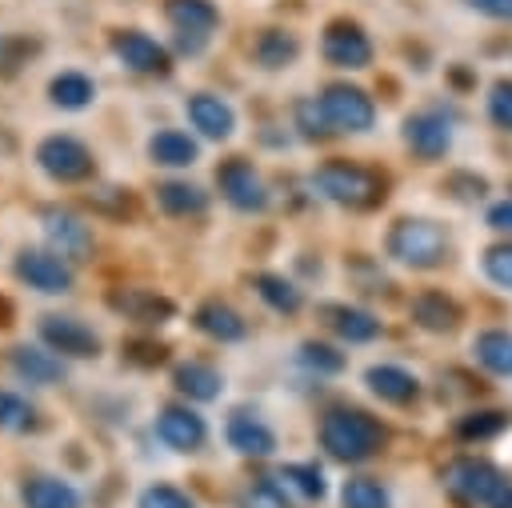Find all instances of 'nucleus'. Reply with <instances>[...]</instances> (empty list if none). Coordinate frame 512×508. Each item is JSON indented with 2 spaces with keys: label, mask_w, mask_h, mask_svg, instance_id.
<instances>
[{
  "label": "nucleus",
  "mask_w": 512,
  "mask_h": 508,
  "mask_svg": "<svg viewBox=\"0 0 512 508\" xmlns=\"http://www.w3.org/2000/svg\"><path fill=\"white\" fill-rule=\"evenodd\" d=\"M384 436H388L384 424L364 408H328L320 420V448L344 464H360L376 456L384 448Z\"/></svg>",
  "instance_id": "f257e3e1"
},
{
  "label": "nucleus",
  "mask_w": 512,
  "mask_h": 508,
  "mask_svg": "<svg viewBox=\"0 0 512 508\" xmlns=\"http://www.w3.org/2000/svg\"><path fill=\"white\" fill-rule=\"evenodd\" d=\"M316 188L340 204V208H376L384 200V176L364 168V164H352V160H328L316 168Z\"/></svg>",
  "instance_id": "f03ea898"
},
{
  "label": "nucleus",
  "mask_w": 512,
  "mask_h": 508,
  "mask_svg": "<svg viewBox=\"0 0 512 508\" xmlns=\"http://www.w3.org/2000/svg\"><path fill=\"white\" fill-rule=\"evenodd\" d=\"M388 256L408 268H436L448 260V236L440 224L420 216H400L388 228Z\"/></svg>",
  "instance_id": "7ed1b4c3"
},
{
  "label": "nucleus",
  "mask_w": 512,
  "mask_h": 508,
  "mask_svg": "<svg viewBox=\"0 0 512 508\" xmlns=\"http://www.w3.org/2000/svg\"><path fill=\"white\" fill-rule=\"evenodd\" d=\"M36 164L56 184H84L96 172V160H92L88 144L76 140V136H64V132L60 136H44L36 144Z\"/></svg>",
  "instance_id": "20e7f679"
},
{
  "label": "nucleus",
  "mask_w": 512,
  "mask_h": 508,
  "mask_svg": "<svg viewBox=\"0 0 512 508\" xmlns=\"http://www.w3.org/2000/svg\"><path fill=\"white\" fill-rule=\"evenodd\" d=\"M444 484H448V492L456 500H464V504H488V508L508 488V480L488 460H456V464H448Z\"/></svg>",
  "instance_id": "39448f33"
},
{
  "label": "nucleus",
  "mask_w": 512,
  "mask_h": 508,
  "mask_svg": "<svg viewBox=\"0 0 512 508\" xmlns=\"http://www.w3.org/2000/svg\"><path fill=\"white\" fill-rule=\"evenodd\" d=\"M320 104H324V112H328L336 132H368L372 120H376L372 96L364 88H356V84H328Z\"/></svg>",
  "instance_id": "423d86ee"
},
{
  "label": "nucleus",
  "mask_w": 512,
  "mask_h": 508,
  "mask_svg": "<svg viewBox=\"0 0 512 508\" xmlns=\"http://www.w3.org/2000/svg\"><path fill=\"white\" fill-rule=\"evenodd\" d=\"M12 268H16V276H20L28 288H36V292H44V296H60V292L72 288V264H68L64 256H56V252L24 248Z\"/></svg>",
  "instance_id": "0eeeda50"
},
{
  "label": "nucleus",
  "mask_w": 512,
  "mask_h": 508,
  "mask_svg": "<svg viewBox=\"0 0 512 508\" xmlns=\"http://www.w3.org/2000/svg\"><path fill=\"white\" fill-rule=\"evenodd\" d=\"M216 184L224 192V200L240 212H264L268 208V192L260 184V176L252 172V164L244 156H228L220 168H216Z\"/></svg>",
  "instance_id": "6e6552de"
},
{
  "label": "nucleus",
  "mask_w": 512,
  "mask_h": 508,
  "mask_svg": "<svg viewBox=\"0 0 512 508\" xmlns=\"http://www.w3.org/2000/svg\"><path fill=\"white\" fill-rule=\"evenodd\" d=\"M40 220H44V236H48V244H52L56 256H64V260H88L92 256V228L76 212H68V208H44Z\"/></svg>",
  "instance_id": "1a4fd4ad"
},
{
  "label": "nucleus",
  "mask_w": 512,
  "mask_h": 508,
  "mask_svg": "<svg viewBox=\"0 0 512 508\" xmlns=\"http://www.w3.org/2000/svg\"><path fill=\"white\" fill-rule=\"evenodd\" d=\"M324 60L336 68H368L372 64V40L364 36V28L356 20H332L324 28Z\"/></svg>",
  "instance_id": "9d476101"
},
{
  "label": "nucleus",
  "mask_w": 512,
  "mask_h": 508,
  "mask_svg": "<svg viewBox=\"0 0 512 508\" xmlns=\"http://www.w3.org/2000/svg\"><path fill=\"white\" fill-rule=\"evenodd\" d=\"M40 340H44V348H52L60 356H72V360L100 356V336L88 324L72 320V316H44L40 320Z\"/></svg>",
  "instance_id": "9b49d317"
},
{
  "label": "nucleus",
  "mask_w": 512,
  "mask_h": 508,
  "mask_svg": "<svg viewBox=\"0 0 512 508\" xmlns=\"http://www.w3.org/2000/svg\"><path fill=\"white\" fill-rule=\"evenodd\" d=\"M112 52H116V60H120L124 68H132V72H140V76H168V72H172L168 52H164L152 36H144V32H136V28L112 32Z\"/></svg>",
  "instance_id": "f8f14e48"
},
{
  "label": "nucleus",
  "mask_w": 512,
  "mask_h": 508,
  "mask_svg": "<svg viewBox=\"0 0 512 508\" xmlns=\"http://www.w3.org/2000/svg\"><path fill=\"white\" fill-rule=\"evenodd\" d=\"M104 300H108V308L116 316H124L132 324H148V328L152 324H168L176 316V304L168 296L152 292V288H112Z\"/></svg>",
  "instance_id": "ddd939ff"
},
{
  "label": "nucleus",
  "mask_w": 512,
  "mask_h": 508,
  "mask_svg": "<svg viewBox=\"0 0 512 508\" xmlns=\"http://www.w3.org/2000/svg\"><path fill=\"white\" fill-rule=\"evenodd\" d=\"M156 436H160L168 448H176V452H196V448L208 440V424H204V416H196L192 408L168 404V408L156 416Z\"/></svg>",
  "instance_id": "4468645a"
},
{
  "label": "nucleus",
  "mask_w": 512,
  "mask_h": 508,
  "mask_svg": "<svg viewBox=\"0 0 512 508\" xmlns=\"http://www.w3.org/2000/svg\"><path fill=\"white\" fill-rule=\"evenodd\" d=\"M404 140L420 160H436L448 152L452 132H448V120L440 112H416L404 120Z\"/></svg>",
  "instance_id": "2eb2a0df"
},
{
  "label": "nucleus",
  "mask_w": 512,
  "mask_h": 508,
  "mask_svg": "<svg viewBox=\"0 0 512 508\" xmlns=\"http://www.w3.org/2000/svg\"><path fill=\"white\" fill-rule=\"evenodd\" d=\"M188 120H192V128H200L208 140H224V136H232V128H236L232 104H224V100L212 96V92L188 96Z\"/></svg>",
  "instance_id": "dca6fc26"
},
{
  "label": "nucleus",
  "mask_w": 512,
  "mask_h": 508,
  "mask_svg": "<svg viewBox=\"0 0 512 508\" xmlns=\"http://www.w3.org/2000/svg\"><path fill=\"white\" fill-rule=\"evenodd\" d=\"M192 324H196L204 336L220 340V344H232V340H244V336H248L244 316H240L232 304H224V300H204V304L192 312Z\"/></svg>",
  "instance_id": "f3484780"
},
{
  "label": "nucleus",
  "mask_w": 512,
  "mask_h": 508,
  "mask_svg": "<svg viewBox=\"0 0 512 508\" xmlns=\"http://www.w3.org/2000/svg\"><path fill=\"white\" fill-rule=\"evenodd\" d=\"M320 316H324V324H328L340 340H348V344H368V340L380 336V320H376L372 312H364V308H352V304H324Z\"/></svg>",
  "instance_id": "a211bd4d"
},
{
  "label": "nucleus",
  "mask_w": 512,
  "mask_h": 508,
  "mask_svg": "<svg viewBox=\"0 0 512 508\" xmlns=\"http://www.w3.org/2000/svg\"><path fill=\"white\" fill-rule=\"evenodd\" d=\"M8 360H12L16 376L28 380V384H60V380H64V364H60V356H56L52 348L20 344V348H12Z\"/></svg>",
  "instance_id": "6ab92c4d"
},
{
  "label": "nucleus",
  "mask_w": 512,
  "mask_h": 508,
  "mask_svg": "<svg viewBox=\"0 0 512 508\" xmlns=\"http://www.w3.org/2000/svg\"><path fill=\"white\" fill-rule=\"evenodd\" d=\"M224 436H228V444H232L240 456H268V452L276 448L272 428H268L264 420L248 416V412H232V420H228Z\"/></svg>",
  "instance_id": "aec40b11"
},
{
  "label": "nucleus",
  "mask_w": 512,
  "mask_h": 508,
  "mask_svg": "<svg viewBox=\"0 0 512 508\" xmlns=\"http://www.w3.org/2000/svg\"><path fill=\"white\" fill-rule=\"evenodd\" d=\"M20 500L24 508H80V492L60 476H28Z\"/></svg>",
  "instance_id": "412c9836"
},
{
  "label": "nucleus",
  "mask_w": 512,
  "mask_h": 508,
  "mask_svg": "<svg viewBox=\"0 0 512 508\" xmlns=\"http://www.w3.org/2000/svg\"><path fill=\"white\" fill-rule=\"evenodd\" d=\"M364 380H368V388H372L380 400H388V404H408V400H416V392H420L416 376L404 372V368H396V364H372V368L364 372Z\"/></svg>",
  "instance_id": "4be33fe9"
},
{
  "label": "nucleus",
  "mask_w": 512,
  "mask_h": 508,
  "mask_svg": "<svg viewBox=\"0 0 512 508\" xmlns=\"http://www.w3.org/2000/svg\"><path fill=\"white\" fill-rule=\"evenodd\" d=\"M164 16L172 20L176 32H192V36H212V28L220 24L212 0H164Z\"/></svg>",
  "instance_id": "5701e85b"
},
{
  "label": "nucleus",
  "mask_w": 512,
  "mask_h": 508,
  "mask_svg": "<svg viewBox=\"0 0 512 508\" xmlns=\"http://www.w3.org/2000/svg\"><path fill=\"white\" fill-rule=\"evenodd\" d=\"M172 384H176V392H184L188 400H216L220 388H224L220 372H216L212 364H204V360L176 364V368H172Z\"/></svg>",
  "instance_id": "b1692460"
},
{
  "label": "nucleus",
  "mask_w": 512,
  "mask_h": 508,
  "mask_svg": "<svg viewBox=\"0 0 512 508\" xmlns=\"http://www.w3.org/2000/svg\"><path fill=\"white\" fill-rule=\"evenodd\" d=\"M412 320L424 328V332H452L460 324V308L456 300H448L444 292H420L412 300Z\"/></svg>",
  "instance_id": "393cba45"
},
{
  "label": "nucleus",
  "mask_w": 512,
  "mask_h": 508,
  "mask_svg": "<svg viewBox=\"0 0 512 508\" xmlns=\"http://www.w3.org/2000/svg\"><path fill=\"white\" fill-rule=\"evenodd\" d=\"M252 56H256L260 68L276 72V68H288L300 56V40L292 32H284V28H264L256 36V44H252Z\"/></svg>",
  "instance_id": "a878e982"
},
{
  "label": "nucleus",
  "mask_w": 512,
  "mask_h": 508,
  "mask_svg": "<svg viewBox=\"0 0 512 508\" xmlns=\"http://www.w3.org/2000/svg\"><path fill=\"white\" fill-rule=\"evenodd\" d=\"M148 156H152L156 164H164V168H188V164H196L200 148H196V140H192L188 132L164 128V132H156V136L148 140Z\"/></svg>",
  "instance_id": "bb28decb"
},
{
  "label": "nucleus",
  "mask_w": 512,
  "mask_h": 508,
  "mask_svg": "<svg viewBox=\"0 0 512 508\" xmlns=\"http://www.w3.org/2000/svg\"><path fill=\"white\" fill-rule=\"evenodd\" d=\"M156 204L168 216H200L208 208V192L188 180H164V184H156Z\"/></svg>",
  "instance_id": "cd10ccee"
},
{
  "label": "nucleus",
  "mask_w": 512,
  "mask_h": 508,
  "mask_svg": "<svg viewBox=\"0 0 512 508\" xmlns=\"http://www.w3.org/2000/svg\"><path fill=\"white\" fill-rule=\"evenodd\" d=\"M252 288L260 292V300H264L272 312H284V316L300 312V304H304L300 288H296L292 280L276 276V272H256V276H252Z\"/></svg>",
  "instance_id": "c85d7f7f"
},
{
  "label": "nucleus",
  "mask_w": 512,
  "mask_h": 508,
  "mask_svg": "<svg viewBox=\"0 0 512 508\" xmlns=\"http://www.w3.org/2000/svg\"><path fill=\"white\" fill-rule=\"evenodd\" d=\"M476 360L496 372V376H512V336L500 328H488L476 336Z\"/></svg>",
  "instance_id": "c756f323"
},
{
  "label": "nucleus",
  "mask_w": 512,
  "mask_h": 508,
  "mask_svg": "<svg viewBox=\"0 0 512 508\" xmlns=\"http://www.w3.org/2000/svg\"><path fill=\"white\" fill-rule=\"evenodd\" d=\"M48 96H52V104H56V108H72V112H76V108L92 104L96 88H92V80H88L84 72H60V76H52Z\"/></svg>",
  "instance_id": "7c9ffc66"
},
{
  "label": "nucleus",
  "mask_w": 512,
  "mask_h": 508,
  "mask_svg": "<svg viewBox=\"0 0 512 508\" xmlns=\"http://www.w3.org/2000/svg\"><path fill=\"white\" fill-rule=\"evenodd\" d=\"M0 428L4 432H36L40 428V412L24 396L0 388Z\"/></svg>",
  "instance_id": "2f4dec72"
},
{
  "label": "nucleus",
  "mask_w": 512,
  "mask_h": 508,
  "mask_svg": "<svg viewBox=\"0 0 512 508\" xmlns=\"http://www.w3.org/2000/svg\"><path fill=\"white\" fill-rule=\"evenodd\" d=\"M88 208L124 220V216H136L140 212V200H136L132 188H96V192H88Z\"/></svg>",
  "instance_id": "473e14b6"
},
{
  "label": "nucleus",
  "mask_w": 512,
  "mask_h": 508,
  "mask_svg": "<svg viewBox=\"0 0 512 508\" xmlns=\"http://www.w3.org/2000/svg\"><path fill=\"white\" fill-rule=\"evenodd\" d=\"M340 504L344 508H388V492L372 476H352L340 488Z\"/></svg>",
  "instance_id": "72a5a7b5"
},
{
  "label": "nucleus",
  "mask_w": 512,
  "mask_h": 508,
  "mask_svg": "<svg viewBox=\"0 0 512 508\" xmlns=\"http://www.w3.org/2000/svg\"><path fill=\"white\" fill-rule=\"evenodd\" d=\"M296 128L304 140H328L336 132L320 100H296Z\"/></svg>",
  "instance_id": "f704fd0d"
},
{
  "label": "nucleus",
  "mask_w": 512,
  "mask_h": 508,
  "mask_svg": "<svg viewBox=\"0 0 512 508\" xmlns=\"http://www.w3.org/2000/svg\"><path fill=\"white\" fill-rule=\"evenodd\" d=\"M504 428H508V416L504 412H468V416H460L456 436L460 440H492Z\"/></svg>",
  "instance_id": "c9c22d12"
},
{
  "label": "nucleus",
  "mask_w": 512,
  "mask_h": 508,
  "mask_svg": "<svg viewBox=\"0 0 512 508\" xmlns=\"http://www.w3.org/2000/svg\"><path fill=\"white\" fill-rule=\"evenodd\" d=\"M280 480H288L304 500H320L324 496V472L316 464H284Z\"/></svg>",
  "instance_id": "e433bc0d"
},
{
  "label": "nucleus",
  "mask_w": 512,
  "mask_h": 508,
  "mask_svg": "<svg viewBox=\"0 0 512 508\" xmlns=\"http://www.w3.org/2000/svg\"><path fill=\"white\" fill-rule=\"evenodd\" d=\"M300 364L312 368V372H340L344 368V352H336L332 344H320V340H304L300 344Z\"/></svg>",
  "instance_id": "4c0bfd02"
},
{
  "label": "nucleus",
  "mask_w": 512,
  "mask_h": 508,
  "mask_svg": "<svg viewBox=\"0 0 512 508\" xmlns=\"http://www.w3.org/2000/svg\"><path fill=\"white\" fill-rule=\"evenodd\" d=\"M240 508H288V500L272 480H252L240 492Z\"/></svg>",
  "instance_id": "58836bf2"
},
{
  "label": "nucleus",
  "mask_w": 512,
  "mask_h": 508,
  "mask_svg": "<svg viewBox=\"0 0 512 508\" xmlns=\"http://www.w3.org/2000/svg\"><path fill=\"white\" fill-rule=\"evenodd\" d=\"M136 508H196V504H192L180 488H172V484H148V488L140 492Z\"/></svg>",
  "instance_id": "ea45409f"
},
{
  "label": "nucleus",
  "mask_w": 512,
  "mask_h": 508,
  "mask_svg": "<svg viewBox=\"0 0 512 508\" xmlns=\"http://www.w3.org/2000/svg\"><path fill=\"white\" fill-rule=\"evenodd\" d=\"M124 360L128 364H140V368H156V364H164L168 360V348L164 344H156V340H124Z\"/></svg>",
  "instance_id": "a19ab883"
},
{
  "label": "nucleus",
  "mask_w": 512,
  "mask_h": 508,
  "mask_svg": "<svg viewBox=\"0 0 512 508\" xmlns=\"http://www.w3.org/2000/svg\"><path fill=\"white\" fill-rule=\"evenodd\" d=\"M32 48H36V44H28L24 36H4V40H0V76H16L20 64H28Z\"/></svg>",
  "instance_id": "79ce46f5"
},
{
  "label": "nucleus",
  "mask_w": 512,
  "mask_h": 508,
  "mask_svg": "<svg viewBox=\"0 0 512 508\" xmlns=\"http://www.w3.org/2000/svg\"><path fill=\"white\" fill-rule=\"evenodd\" d=\"M484 272L500 284V288H512V240L508 244H492L484 252Z\"/></svg>",
  "instance_id": "37998d69"
},
{
  "label": "nucleus",
  "mask_w": 512,
  "mask_h": 508,
  "mask_svg": "<svg viewBox=\"0 0 512 508\" xmlns=\"http://www.w3.org/2000/svg\"><path fill=\"white\" fill-rule=\"evenodd\" d=\"M488 116H492V124H500V128H508V132H512V80L492 84V96H488Z\"/></svg>",
  "instance_id": "c03bdc74"
},
{
  "label": "nucleus",
  "mask_w": 512,
  "mask_h": 508,
  "mask_svg": "<svg viewBox=\"0 0 512 508\" xmlns=\"http://www.w3.org/2000/svg\"><path fill=\"white\" fill-rule=\"evenodd\" d=\"M444 188L452 192V196H460V200H480L484 196V176H468V172H452L448 180H444Z\"/></svg>",
  "instance_id": "a18cd8bd"
},
{
  "label": "nucleus",
  "mask_w": 512,
  "mask_h": 508,
  "mask_svg": "<svg viewBox=\"0 0 512 508\" xmlns=\"http://www.w3.org/2000/svg\"><path fill=\"white\" fill-rule=\"evenodd\" d=\"M488 228L496 232H512V200H500L488 208Z\"/></svg>",
  "instance_id": "49530a36"
},
{
  "label": "nucleus",
  "mask_w": 512,
  "mask_h": 508,
  "mask_svg": "<svg viewBox=\"0 0 512 508\" xmlns=\"http://www.w3.org/2000/svg\"><path fill=\"white\" fill-rule=\"evenodd\" d=\"M476 12L496 16V20H512V0H468Z\"/></svg>",
  "instance_id": "de8ad7c7"
},
{
  "label": "nucleus",
  "mask_w": 512,
  "mask_h": 508,
  "mask_svg": "<svg viewBox=\"0 0 512 508\" xmlns=\"http://www.w3.org/2000/svg\"><path fill=\"white\" fill-rule=\"evenodd\" d=\"M12 316H16L12 300H8V296H0V328H8V324H12Z\"/></svg>",
  "instance_id": "09e8293b"
},
{
  "label": "nucleus",
  "mask_w": 512,
  "mask_h": 508,
  "mask_svg": "<svg viewBox=\"0 0 512 508\" xmlns=\"http://www.w3.org/2000/svg\"><path fill=\"white\" fill-rule=\"evenodd\" d=\"M492 508H512V484H508V488H504V492H500V500H496V504H492Z\"/></svg>",
  "instance_id": "8fccbe9b"
}]
</instances>
